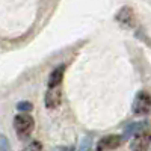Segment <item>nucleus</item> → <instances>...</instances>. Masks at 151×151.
<instances>
[{
    "mask_svg": "<svg viewBox=\"0 0 151 151\" xmlns=\"http://www.w3.org/2000/svg\"><path fill=\"white\" fill-rule=\"evenodd\" d=\"M151 144V125H147L144 130H141L130 142L132 151H147Z\"/></svg>",
    "mask_w": 151,
    "mask_h": 151,
    "instance_id": "1",
    "label": "nucleus"
},
{
    "mask_svg": "<svg viewBox=\"0 0 151 151\" xmlns=\"http://www.w3.org/2000/svg\"><path fill=\"white\" fill-rule=\"evenodd\" d=\"M14 129L20 137H26L33 129V118L29 113H20L14 118Z\"/></svg>",
    "mask_w": 151,
    "mask_h": 151,
    "instance_id": "2",
    "label": "nucleus"
},
{
    "mask_svg": "<svg viewBox=\"0 0 151 151\" xmlns=\"http://www.w3.org/2000/svg\"><path fill=\"white\" fill-rule=\"evenodd\" d=\"M133 113L134 115H147L151 112V95L145 91L137 92L133 101Z\"/></svg>",
    "mask_w": 151,
    "mask_h": 151,
    "instance_id": "3",
    "label": "nucleus"
},
{
    "mask_svg": "<svg viewBox=\"0 0 151 151\" xmlns=\"http://www.w3.org/2000/svg\"><path fill=\"white\" fill-rule=\"evenodd\" d=\"M116 20L124 27L133 29L136 26V17H134V12L130 6H122L116 14Z\"/></svg>",
    "mask_w": 151,
    "mask_h": 151,
    "instance_id": "4",
    "label": "nucleus"
},
{
    "mask_svg": "<svg viewBox=\"0 0 151 151\" xmlns=\"http://www.w3.org/2000/svg\"><path fill=\"white\" fill-rule=\"evenodd\" d=\"M122 142V136H118V134H107L104 137H101L98 142H97V147L95 150L97 151H107V150H115L121 145Z\"/></svg>",
    "mask_w": 151,
    "mask_h": 151,
    "instance_id": "5",
    "label": "nucleus"
},
{
    "mask_svg": "<svg viewBox=\"0 0 151 151\" xmlns=\"http://www.w3.org/2000/svg\"><path fill=\"white\" fill-rule=\"evenodd\" d=\"M60 95H62V91H60V86H56V88H48V91L45 94V98H44V103L48 109H55L60 104Z\"/></svg>",
    "mask_w": 151,
    "mask_h": 151,
    "instance_id": "6",
    "label": "nucleus"
},
{
    "mask_svg": "<svg viewBox=\"0 0 151 151\" xmlns=\"http://www.w3.org/2000/svg\"><path fill=\"white\" fill-rule=\"evenodd\" d=\"M64 73H65V65L56 67V68L52 71V74H50V77H48V88L60 86L62 79H64Z\"/></svg>",
    "mask_w": 151,
    "mask_h": 151,
    "instance_id": "7",
    "label": "nucleus"
},
{
    "mask_svg": "<svg viewBox=\"0 0 151 151\" xmlns=\"http://www.w3.org/2000/svg\"><path fill=\"white\" fill-rule=\"evenodd\" d=\"M148 125V122H134V124H130L127 129L124 130V134H122V139H129L130 136H136L141 130H144Z\"/></svg>",
    "mask_w": 151,
    "mask_h": 151,
    "instance_id": "8",
    "label": "nucleus"
},
{
    "mask_svg": "<svg viewBox=\"0 0 151 151\" xmlns=\"http://www.w3.org/2000/svg\"><path fill=\"white\" fill-rule=\"evenodd\" d=\"M26 151H42V144L38 142V141H33L29 144V147L26 148Z\"/></svg>",
    "mask_w": 151,
    "mask_h": 151,
    "instance_id": "9",
    "label": "nucleus"
},
{
    "mask_svg": "<svg viewBox=\"0 0 151 151\" xmlns=\"http://www.w3.org/2000/svg\"><path fill=\"white\" fill-rule=\"evenodd\" d=\"M0 151H9V141L3 134H0Z\"/></svg>",
    "mask_w": 151,
    "mask_h": 151,
    "instance_id": "10",
    "label": "nucleus"
},
{
    "mask_svg": "<svg viewBox=\"0 0 151 151\" xmlns=\"http://www.w3.org/2000/svg\"><path fill=\"white\" fill-rule=\"evenodd\" d=\"M91 137L89 136H86L85 139L82 141V144H80V151H89V148H91Z\"/></svg>",
    "mask_w": 151,
    "mask_h": 151,
    "instance_id": "11",
    "label": "nucleus"
},
{
    "mask_svg": "<svg viewBox=\"0 0 151 151\" xmlns=\"http://www.w3.org/2000/svg\"><path fill=\"white\" fill-rule=\"evenodd\" d=\"M17 109H18V110H30V109H33V106H32L29 101H20V103L17 104Z\"/></svg>",
    "mask_w": 151,
    "mask_h": 151,
    "instance_id": "12",
    "label": "nucleus"
}]
</instances>
